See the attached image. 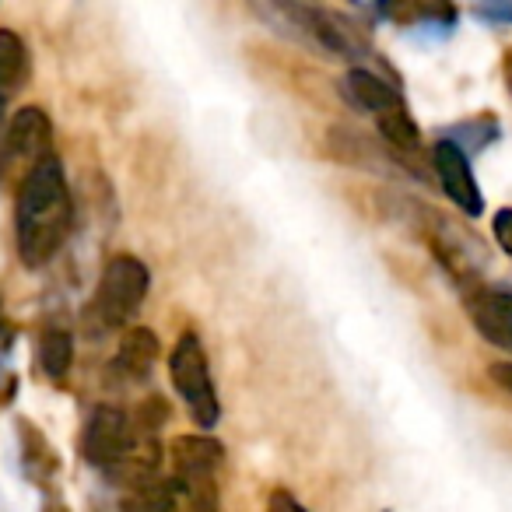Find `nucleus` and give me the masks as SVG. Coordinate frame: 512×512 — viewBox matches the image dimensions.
I'll return each instance as SVG.
<instances>
[{"instance_id":"nucleus-1","label":"nucleus","mask_w":512,"mask_h":512,"mask_svg":"<svg viewBox=\"0 0 512 512\" xmlns=\"http://www.w3.org/2000/svg\"><path fill=\"white\" fill-rule=\"evenodd\" d=\"M74 225V204L67 190L64 165L57 158L32 165L18 190L15 207V232H18V256L25 267H43L60 253Z\"/></svg>"},{"instance_id":"nucleus-2","label":"nucleus","mask_w":512,"mask_h":512,"mask_svg":"<svg viewBox=\"0 0 512 512\" xmlns=\"http://www.w3.org/2000/svg\"><path fill=\"white\" fill-rule=\"evenodd\" d=\"M151 274L148 267L137 260V256H113L106 267H102L99 288H95L92 313L99 316V323L106 330L127 327L137 316V309L144 306V295H148Z\"/></svg>"},{"instance_id":"nucleus-3","label":"nucleus","mask_w":512,"mask_h":512,"mask_svg":"<svg viewBox=\"0 0 512 512\" xmlns=\"http://www.w3.org/2000/svg\"><path fill=\"white\" fill-rule=\"evenodd\" d=\"M169 376L176 393L183 397L186 411L193 414L200 428H214L218 425V393H214V379H211V365H207V351L200 344L197 334H183L179 344L172 348L169 358Z\"/></svg>"},{"instance_id":"nucleus-4","label":"nucleus","mask_w":512,"mask_h":512,"mask_svg":"<svg viewBox=\"0 0 512 512\" xmlns=\"http://www.w3.org/2000/svg\"><path fill=\"white\" fill-rule=\"evenodd\" d=\"M137 428L130 421L127 411L120 407H95L85 421V432H81V456H85L92 467L116 470L120 463H127L137 453Z\"/></svg>"},{"instance_id":"nucleus-5","label":"nucleus","mask_w":512,"mask_h":512,"mask_svg":"<svg viewBox=\"0 0 512 512\" xmlns=\"http://www.w3.org/2000/svg\"><path fill=\"white\" fill-rule=\"evenodd\" d=\"M432 162H435V172H439V183H442V190H446V197L453 200L463 214H470V218L484 214L481 186H477V179H474L467 151L456 148L453 141H439L432 148Z\"/></svg>"},{"instance_id":"nucleus-6","label":"nucleus","mask_w":512,"mask_h":512,"mask_svg":"<svg viewBox=\"0 0 512 512\" xmlns=\"http://www.w3.org/2000/svg\"><path fill=\"white\" fill-rule=\"evenodd\" d=\"M50 148H53V123L50 116L43 113L39 106H25L15 113L8 127V155L18 158V162H29L39 165L50 158Z\"/></svg>"},{"instance_id":"nucleus-7","label":"nucleus","mask_w":512,"mask_h":512,"mask_svg":"<svg viewBox=\"0 0 512 512\" xmlns=\"http://www.w3.org/2000/svg\"><path fill=\"white\" fill-rule=\"evenodd\" d=\"M477 334L502 351H512V292H481L470 299Z\"/></svg>"},{"instance_id":"nucleus-8","label":"nucleus","mask_w":512,"mask_h":512,"mask_svg":"<svg viewBox=\"0 0 512 512\" xmlns=\"http://www.w3.org/2000/svg\"><path fill=\"white\" fill-rule=\"evenodd\" d=\"M341 85H344V95H348L358 109H365V113L376 116V120H379V116H386V113H393V109L407 106L404 95H400L390 81H383L379 74L365 71V67L348 71V78H344Z\"/></svg>"},{"instance_id":"nucleus-9","label":"nucleus","mask_w":512,"mask_h":512,"mask_svg":"<svg viewBox=\"0 0 512 512\" xmlns=\"http://www.w3.org/2000/svg\"><path fill=\"white\" fill-rule=\"evenodd\" d=\"M158 337L155 330H130V334H123L120 341V351H116V372L127 379H144L151 376V369H155V358H158Z\"/></svg>"},{"instance_id":"nucleus-10","label":"nucleus","mask_w":512,"mask_h":512,"mask_svg":"<svg viewBox=\"0 0 512 512\" xmlns=\"http://www.w3.org/2000/svg\"><path fill=\"white\" fill-rule=\"evenodd\" d=\"M25 78H29V50H25L22 36L0 29V109L22 88Z\"/></svg>"},{"instance_id":"nucleus-11","label":"nucleus","mask_w":512,"mask_h":512,"mask_svg":"<svg viewBox=\"0 0 512 512\" xmlns=\"http://www.w3.org/2000/svg\"><path fill=\"white\" fill-rule=\"evenodd\" d=\"M71 365H74V337L67 330H46L43 341H39V369H43V376L60 383V379H67Z\"/></svg>"},{"instance_id":"nucleus-12","label":"nucleus","mask_w":512,"mask_h":512,"mask_svg":"<svg viewBox=\"0 0 512 512\" xmlns=\"http://www.w3.org/2000/svg\"><path fill=\"white\" fill-rule=\"evenodd\" d=\"M491 232H495V242L512 256V207H502V211L491 218Z\"/></svg>"},{"instance_id":"nucleus-13","label":"nucleus","mask_w":512,"mask_h":512,"mask_svg":"<svg viewBox=\"0 0 512 512\" xmlns=\"http://www.w3.org/2000/svg\"><path fill=\"white\" fill-rule=\"evenodd\" d=\"M267 512H309V509L292 495V491L278 488V491H271V498H267Z\"/></svg>"},{"instance_id":"nucleus-14","label":"nucleus","mask_w":512,"mask_h":512,"mask_svg":"<svg viewBox=\"0 0 512 512\" xmlns=\"http://www.w3.org/2000/svg\"><path fill=\"white\" fill-rule=\"evenodd\" d=\"M477 15L488 22H512V4H488V8H477Z\"/></svg>"},{"instance_id":"nucleus-15","label":"nucleus","mask_w":512,"mask_h":512,"mask_svg":"<svg viewBox=\"0 0 512 512\" xmlns=\"http://www.w3.org/2000/svg\"><path fill=\"white\" fill-rule=\"evenodd\" d=\"M491 379H495L498 386H505V390L512 393V362H498V365H491Z\"/></svg>"},{"instance_id":"nucleus-16","label":"nucleus","mask_w":512,"mask_h":512,"mask_svg":"<svg viewBox=\"0 0 512 512\" xmlns=\"http://www.w3.org/2000/svg\"><path fill=\"white\" fill-rule=\"evenodd\" d=\"M11 348V327H8V320H4V309H0V355Z\"/></svg>"},{"instance_id":"nucleus-17","label":"nucleus","mask_w":512,"mask_h":512,"mask_svg":"<svg viewBox=\"0 0 512 512\" xmlns=\"http://www.w3.org/2000/svg\"><path fill=\"white\" fill-rule=\"evenodd\" d=\"M43 512H71V509H67L64 502H46V509H43Z\"/></svg>"}]
</instances>
